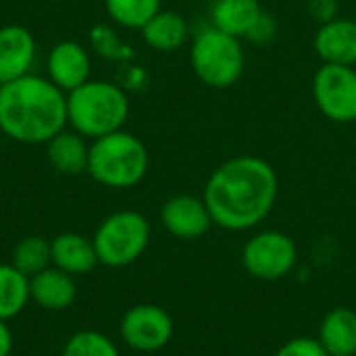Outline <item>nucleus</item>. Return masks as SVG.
<instances>
[{"instance_id":"f257e3e1","label":"nucleus","mask_w":356,"mask_h":356,"mask_svg":"<svg viewBox=\"0 0 356 356\" xmlns=\"http://www.w3.org/2000/svg\"><path fill=\"white\" fill-rule=\"evenodd\" d=\"M280 192L273 165L254 154L223 161L207 179L202 200L213 223L227 232H246L269 217Z\"/></svg>"},{"instance_id":"f03ea898","label":"nucleus","mask_w":356,"mask_h":356,"mask_svg":"<svg viewBox=\"0 0 356 356\" xmlns=\"http://www.w3.org/2000/svg\"><path fill=\"white\" fill-rule=\"evenodd\" d=\"M67 125V94L50 79L23 75L0 86V131L21 144H46Z\"/></svg>"},{"instance_id":"7ed1b4c3","label":"nucleus","mask_w":356,"mask_h":356,"mask_svg":"<svg viewBox=\"0 0 356 356\" xmlns=\"http://www.w3.org/2000/svg\"><path fill=\"white\" fill-rule=\"evenodd\" d=\"M129 117V98L113 81L88 79L67 94V123L83 138H102L123 129Z\"/></svg>"},{"instance_id":"20e7f679","label":"nucleus","mask_w":356,"mask_h":356,"mask_svg":"<svg viewBox=\"0 0 356 356\" xmlns=\"http://www.w3.org/2000/svg\"><path fill=\"white\" fill-rule=\"evenodd\" d=\"M150 167L148 148L144 142L125 131H113L96 138L88 152V173L94 181L113 190H127L138 186Z\"/></svg>"},{"instance_id":"39448f33","label":"nucleus","mask_w":356,"mask_h":356,"mask_svg":"<svg viewBox=\"0 0 356 356\" xmlns=\"http://www.w3.org/2000/svg\"><path fill=\"white\" fill-rule=\"evenodd\" d=\"M190 63L194 75L204 86L215 90L232 88L242 77L246 65L242 40L213 25L204 27L192 40Z\"/></svg>"},{"instance_id":"423d86ee","label":"nucleus","mask_w":356,"mask_h":356,"mask_svg":"<svg viewBox=\"0 0 356 356\" xmlns=\"http://www.w3.org/2000/svg\"><path fill=\"white\" fill-rule=\"evenodd\" d=\"M92 242L100 265L123 269L146 252L150 244V223L138 211H117L96 227Z\"/></svg>"},{"instance_id":"0eeeda50","label":"nucleus","mask_w":356,"mask_h":356,"mask_svg":"<svg viewBox=\"0 0 356 356\" xmlns=\"http://www.w3.org/2000/svg\"><path fill=\"white\" fill-rule=\"evenodd\" d=\"M242 263L254 280L277 282L294 271L298 263V248L288 234L265 229L244 244Z\"/></svg>"},{"instance_id":"6e6552de","label":"nucleus","mask_w":356,"mask_h":356,"mask_svg":"<svg viewBox=\"0 0 356 356\" xmlns=\"http://www.w3.org/2000/svg\"><path fill=\"white\" fill-rule=\"evenodd\" d=\"M313 100L323 117L334 123L356 121V67L323 63L313 75Z\"/></svg>"},{"instance_id":"1a4fd4ad","label":"nucleus","mask_w":356,"mask_h":356,"mask_svg":"<svg viewBox=\"0 0 356 356\" xmlns=\"http://www.w3.org/2000/svg\"><path fill=\"white\" fill-rule=\"evenodd\" d=\"M119 336L125 346L138 353L163 350L173 338V319L159 305H136L127 309L119 323Z\"/></svg>"},{"instance_id":"9d476101","label":"nucleus","mask_w":356,"mask_h":356,"mask_svg":"<svg viewBox=\"0 0 356 356\" xmlns=\"http://www.w3.org/2000/svg\"><path fill=\"white\" fill-rule=\"evenodd\" d=\"M163 227L179 240L202 238L215 223L207 209V202L192 194L171 196L161 209Z\"/></svg>"},{"instance_id":"9b49d317","label":"nucleus","mask_w":356,"mask_h":356,"mask_svg":"<svg viewBox=\"0 0 356 356\" xmlns=\"http://www.w3.org/2000/svg\"><path fill=\"white\" fill-rule=\"evenodd\" d=\"M48 79L65 94L90 79L92 60L88 50L75 40H63L48 52Z\"/></svg>"},{"instance_id":"f8f14e48","label":"nucleus","mask_w":356,"mask_h":356,"mask_svg":"<svg viewBox=\"0 0 356 356\" xmlns=\"http://www.w3.org/2000/svg\"><path fill=\"white\" fill-rule=\"evenodd\" d=\"M313 48L327 65L356 67V19L338 17L319 25L313 38Z\"/></svg>"},{"instance_id":"ddd939ff","label":"nucleus","mask_w":356,"mask_h":356,"mask_svg":"<svg viewBox=\"0 0 356 356\" xmlns=\"http://www.w3.org/2000/svg\"><path fill=\"white\" fill-rule=\"evenodd\" d=\"M35 56V38L23 25L0 27V86L29 73Z\"/></svg>"},{"instance_id":"4468645a","label":"nucleus","mask_w":356,"mask_h":356,"mask_svg":"<svg viewBox=\"0 0 356 356\" xmlns=\"http://www.w3.org/2000/svg\"><path fill=\"white\" fill-rule=\"evenodd\" d=\"M29 294L40 309L50 313H60L75 302L77 286L73 275L50 265L44 271L29 277Z\"/></svg>"},{"instance_id":"2eb2a0df","label":"nucleus","mask_w":356,"mask_h":356,"mask_svg":"<svg viewBox=\"0 0 356 356\" xmlns=\"http://www.w3.org/2000/svg\"><path fill=\"white\" fill-rule=\"evenodd\" d=\"M52 265L69 275H86L98 265L94 242L81 234L65 232L50 240Z\"/></svg>"},{"instance_id":"dca6fc26","label":"nucleus","mask_w":356,"mask_h":356,"mask_svg":"<svg viewBox=\"0 0 356 356\" xmlns=\"http://www.w3.org/2000/svg\"><path fill=\"white\" fill-rule=\"evenodd\" d=\"M142 40L156 52H175L190 38V25L177 10L161 8L142 29Z\"/></svg>"},{"instance_id":"f3484780","label":"nucleus","mask_w":356,"mask_h":356,"mask_svg":"<svg viewBox=\"0 0 356 356\" xmlns=\"http://www.w3.org/2000/svg\"><path fill=\"white\" fill-rule=\"evenodd\" d=\"M317 340L330 356L356 355V311L348 307L332 309L319 325Z\"/></svg>"},{"instance_id":"a211bd4d","label":"nucleus","mask_w":356,"mask_h":356,"mask_svg":"<svg viewBox=\"0 0 356 356\" xmlns=\"http://www.w3.org/2000/svg\"><path fill=\"white\" fill-rule=\"evenodd\" d=\"M88 152L90 146L86 138L77 131L63 129L52 140L46 142V154L50 165L63 175H77L88 169Z\"/></svg>"},{"instance_id":"6ab92c4d","label":"nucleus","mask_w":356,"mask_h":356,"mask_svg":"<svg viewBox=\"0 0 356 356\" xmlns=\"http://www.w3.org/2000/svg\"><path fill=\"white\" fill-rule=\"evenodd\" d=\"M265 8L259 0H215L211 10L213 27L244 40L248 29L261 17Z\"/></svg>"},{"instance_id":"aec40b11","label":"nucleus","mask_w":356,"mask_h":356,"mask_svg":"<svg viewBox=\"0 0 356 356\" xmlns=\"http://www.w3.org/2000/svg\"><path fill=\"white\" fill-rule=\"evenodd\" d=\"M29 300V277L13 263H0V319H15L25 311Z\"/></svg>"},{"instance_id":"412c9836","label":"nucleus","mask_w":356,"mask_h":356,"mask_svg":"<svg viewBox=\"0 0 356 356\" xmlns=\"http://www.w3.org/2000/svg\"><path fill=\"white\" fill-rule=\"evenodd\" d=\"M10 263L27 277H33L35 273H40L52 265L50 240H46L42 236H27V238L19 240L13 248Z\"/></svg>"},{"instance_id":"4be33fe9","label":"nucleus","mask_w":356,"mask_h":356,"mask_svg":"<svg viewBox=\"0 0 356 356\" xmlns=\"http://www.w3.org/2000/svg\"><path fill=\"white\" fill-rule=\"evenodd\" d=\"M104 8L117 25L142 29L161 10V0H104Z\"/></svg>"},{"instance_id":"5701e85b","label":"nucleus","mask_w":356,"mask_h":356,"mask_svg":"<svg viewBox=\"0 0 356 356\" xmlns=\"http://www.w3.org/2000/svg\"><path fill=\"white\" fill-rule=\"evenodd\" d=\"M60 356H121L117 344L102 332L81 330L75 332L63 346Z\"/></svg>"},{"instance_id":"b1692460","label":"nucleus","mask_w":356,"mask_h":356,"mask_svg":"<svg viewBox=\"0 0 356 356\" xmlns=\"http://www.w3.org/2000/svg\"><path fill=\"white\" fill-rule=\"evenodd\" d=\"M92 46L96 48V52H100L102 56H108V58H121L127 54L125 52L127 48L119 42L115 31L104 25H98L92 29Z\"/></svg>"},{"instance_id":"393cba45","label":"nucleus","mask_w":356,"mask_h":356,"mask_svg":"<svg viewBox=\"0 0 356 356\" xmlns=\"http://www.w3.org/2000/svg\"><path fill=\"white\" fill-rule=\"evenodd\" d=\"M275 35H277V23H275V19L267 10H263L261 17L254 21V25L244 35V40H248L254 46H267V44H271L275 40Z\"/></svg>"},{"instance_id":"a878e982","label":"nucleus","mask_w":356,"mask_h":356,"mask_svg":"<svg viewBox=\"0 0 356 356\" xmlns=\"http://www.w3.org/2000/svg\"><path fill=\"white\" fill-rule=\"evenodd\" d=\"M275 356H330L317 338H292Z\"/></svg>"},{"instance_id":"bb28decb","label":"nucleus","mask_w":356,"mask_h":356,"mask_svg":"<svg viewBox=\"0 0 356 356\" xmlns=\"http://www.w3.org/2000/svg\"><path fill=\"white\" fill-rule=\"evenodd\" d=\"M307 8H309V15L319 25L330 23V21H334V19L340 17V4H338V0H309Z\"/></svg>"},{"instance_id":"cd10ccee","label":"nucleus","mask_w":356,"mask_h":356,"mask_svg":"<svg viewBox=\"0 0 356 356\" xmlns=\"http://www.w3.org/2000/svg\"><path fill=\"white\" fill-rule=\"evenodd\" d=\"M13 344H15L13 332H10V327L6 325V321L0 319V356L10 355V353H13Z\"/></svg>"},{"instance_id":"c85d7f7f","label":"nucleus","mask_w":356,"mask_h":356,"mask_svg":"<svg viewBox=\"0 0 356 356\" xmlns=\"http://www.w3.org/2000/svg\"><path fill=\"white\" fill-rule=\"evenodd\" d=\"M338 356H356V355H338Z\"/></svg>"},{"instance_id":"c756f323","label":"nucleus","mask_w":356,"mask_h":356,"mask_svg":"<svg viewBox=\"0 0 356 356\" xmlns=\"http://www.w3.org/2000/svg\"><path fill=\"white\" fill-rule=\"evenodd\" d=\"M50 2H60V0H50Z\"/></svg>"}]
</instances>
